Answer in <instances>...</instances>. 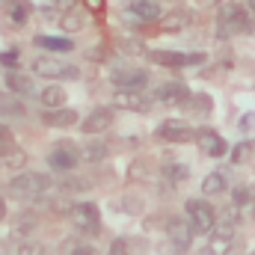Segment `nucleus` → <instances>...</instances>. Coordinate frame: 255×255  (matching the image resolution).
<instances>
[{
	"label": "nucleus",
	"mask_w": 255,
	"mask_h": 255,
	"mask_svg": "<svg viewBox=\"0 0 255 255\" xmlns=\"http://www.w3.org/2000/svg\"><path fill=\"white\" fill-rule=\"evenodd\" d=\"M113 128V110L110 107H95L83 122H80V130L83 133H104Z\"/></svg>",
	"instance_id": "nucleus-14"
},
{
	"label": "nucleus",
	"mask_w": 255,
	"mask_h": 255,
	"mask_svg": "<svg viewBox=\"0 0 255 255\" xmlns=\"http://www.w3.org/2000/svg\"><path fill=\"white\" fill-rule=\"evenodd\" d=\"M39 101L48 107V110H60L65 107V101H68V95H65L63 86H57V83H51V86H45L42 92H39Z\"/></svg>",
	"instance_id": "nucleus-20"
},
{
	"label": "nucleus",
	"mask_w": 255,
	"mask_h": 255,
	"mask_svg": "<svg viewBox=\"0 0 255 255\" xmlns=\"http://www.w3.org/2000/svg\"><path fill=\"white\" fill-rule=\"evenodd\" d=\"M9 250H15V244L6 238V241H0V255H9Z\"/></svg>",
	"instance_id": "nucleus-42"
},
{
	"label": "nucleus",
	"mask_w": 255,
	"mask_h": 255,
	"mask_svg": "<svg viewBox=\"0 0 255 255\" xmlns=\"http://www.w3.org/2000/svg\"><path fill=\"white\" fill-rule=\"evenodd\" d=\"M244 253H247V247H244L241 241H232V244L226 247V253H223V255H244Z\"/></svg>",
	"instance_id": "nucleus-39"
},
{
	"label": "nucleus",
	"mask_w": 255,
	"mask_h": 255,
	"mask_svg": "<svg viewBox=\"0 0 255 255\" xmlns=\"http://www.w3.org/2000/svg\"><path fill=\"white\" fill-rule=\"evenodd\" d=\"M193 142H196L199 151L208 154V157H223V154L229 151V142H226L214 128H199V130H193Z\"/></svg>",
	"instance_id": "nucleus-8"
},
{
	"label": "nucleus",
	"mask_w": 255,
	"mask_h": 255,
	"mask_svg": "<svg viewBox=\"0 0 255 255\" xmlns=\"http://www.w3.org/2000/svg\"><path fill=\"white\" fill-rule=\"evenodd\" d=\"M220 226H229V229H238V226H241V208H235V205H229V208H223V211H220Z\"/></svg>",
	"instance_id": "nucleus-30"
},
{
	"label": "nucleus",
	"mask_w": 255,
	"mask_h": 255,
	"mask_svg": "<svg viewBox=\"0 0 255 255\" xmlns=\"http://www.w3.org/2000/svg\"><path fill=\"white\" fill-rule=\"evenodd\" d=\"M83 24H86V15H83L77 6L68 9V12H63V18H60V30H63V33H77Z\"/></svg>",
	"instance_id": "nucleus-24"
},
{
	"label": "nucleus",
	"mask_w": 255,
	"mask_h": 255,
	"mask_svg": "<svg viewBox=\"0 0 255 255\" xmlns=\"http://www.w3.org/2000/svg\"><path fill=\"white\" fill-rule=\"evenodd\" d=\"M250 154H253V142H238L235 145V154H232V163H244Z\"/></svg>",
	"instance_id": "nucleus-34"
},
{
	"label": "nucleus",
	"mask_w": 255,
	"mask_h": 255,
	"mask_svg": "<svg viewBox=\"0 0 255 255\" xmlns=\"http://www.w3.org/2000/svg\"><path fill=\"white\" fill-rule=\"evenodd\" d=\"M247 6H250V12H255V0H247Z\"/></svg>",
	"instance_id": "nucleus-46"
},
{
	"label": "nucleus",
	"mask_w": 255,
	"mask_h": 255,
	"mask_svg": "<svg viewBox=\"0 0 255 255\" xmlns=\"http://www.w3.org/2000/svg\"><path fill=\"white\" fill-rule=\"evenodd\" d=\"M80 160H86V163H101L107 154H110V145L104 142V139H95V142H89V145H83L80 151Z\"/></svg>",
	"instance_id": "nucleus-21"
},
{
	"label": "nucleus",
	"mask_w": 255,
	"mask_h": 255,
	"mask_svg": "<svg viewBox=\"0 0 255 255\" xmlns=\"http://www.w3.org/2000/svg\"><path fill=\"white\" fill-rule=\"evenodd\" d=\"M241 33H250L247 6H241V3H223L220 12H217V36L220 39H232V36H241Z\"/></svg>",
	"instance_id": "nucleus-1"
},
{
	"label": "nucleus",
	"mask_w": 255,
	"mask_h": 255,
	"mask_svg": "<svg viewBox=\"0 0 255 255\" xmlns=\"http://www.w3.org/2000/svg\"><path fill=\"white\" fill-rule=\"evenodd\" d=\"M128 178L142 181V178H145V163H139V160H136V163H130V166H128Z\"/></svg>",
	"instance_id": "nucleus-36"
},
{
	"label": "nucleus",
	"mask_w": 255,
	"mask_h": 255,
	"mask_svg": "<svg viewBox=\"0 0 255 255\" xmlns=\"http://www.w3.org/2000/svg\"><path fill=\"white\" fill-rule=\"evenodd\" d=\"M163 178L172 184H184L190 178V166L187 163H163Z\"/></svg>",
	"instance_id": "nucleus-27"
},
{
	"label": "nucleus",
	"mask_w": 255,
	"mask_h": 255,
	"mask_svg": "<svg viewBox=\"0 0 255 255\" xmlns=\"http://www.w3.org/2000/svg\"><path fill=\"white\" fill-rule=\"evenodd\" d=\"M12 148H15V133H12L6 125H0V157L9 154Z\"/></svg>",
	"instance_id": "nucleus-33"
},
{
	"label": "nucleus",
	"mask_w": 255,
	"mask_h": 255,
	"mask_svg": "<svg viewBox=\"0 0 255 255\" xmlns=\"http://www.w3.org/2000/svg\"><path fill=\"white\" fill-rule=\"evenodd\" d=\"M0 65H12L15 68L18 65V51H3L0 54Z\"/></svg>",
	"instance_id": "nucleus-38"
},
{
	"label": "nucleus",
	"mask_w": 255,
	"mask_h": 255,
	"mask_svg": "<svg viewBox=\"0 0 255 255\" xmlns=\"http://www.w3.org/2000/svg\"><path fill=\"white\" fill-rule=\"evenodd\" d=\"M33 42L42 51H51V54H68V51H74V42L65 39V36H36Z\"/></svg>",
	"instance_id": "nucleus-18"
},
{
	"label": "nucleus",
	"mask_w": 255,
	"mask_h": 255,
	"mask_svg": "<svg viewBox=\"0 0 255 255\" xmlns=\"http://www.w3.org/2000/svg\"><path fill=\"white\" fill-rule=\"evenodd\" d=\"M187 24H190V15L181 12V9L172 12V15H163V18H160V27H163L166 33H178V30H184Z\"/></svg>",
	"instance_id": "nucleus-26"
},
{
	"label": "nucleus",
	"mask_w": 255,
	"mask_h": 255,
	"mask_svg": "<svg viewBox=\"0 0 255 255\" xmlns=\"http://www.w3.org/2000/svg\"><path fill=\"white\" fill-rule=\"evenodd\" d=\"M166 238H169V244L178 250V255H184L193 244L190 223H187L184 217H169V220H166Z\"/></svg>",
	"instance_id": "nucleus-10"
},
{
	"label": "nucleus",
	"mask_w": 255,
	"mask_h": 255,
	"mask_svg": "<svg viewBox=\"0 0 255 255\" xmlns=\"http://www.w3.org/2000/svg\"><path fill=\"white\" fill-rule=\"evenodd\" d=\"M80 122V116L68 107H60V110H42V125L48 128H74Z\"/></svg>",
	"instance_id": "nucleus-16"
},
{
	"label": "nucleus",
	"mask_w": 255,
	"mask_h": 255,
	"mask_svg": "<svg viewBox=\"0 0 255 255\" xmlns=\"http://www.w3.org/2000/svg\"><path fill=\"white\" fill-rule=\"evenodd\" d=\"M65 255H98V250H95V247H89V244H74Z\"/></svg>",
	"instance_id": "nucleus-37"
},
{
	"label": "nucleus",
	"mask_w": 255,
	"mask_h": 255,
	"mask_svg": "<svg viewBox=\"0 0 255 255\" xmlns=\"http://www.w3.org/2000/svg\"><path fill=\"white\" fill-rule=\"evenodd\" d=\"M253 196H255V190L250 184H238V187L232 190V205L244 211V205H253Z\"/></svg>",
	"instance_id": "nucleus-29"
},
{
	"label": "nucleus",
	"mask_w": 255,
	"mask_h": 255,
	"mask_svg": "<svg viewBox=\"0 0 255 255\" xmlns=\"http://www.w3.org/2000/svg\"><path fill=\"white\" fill-rule=\"evenodd\" d=\"M68 220L83 235H98L101 232V214H98V205L95 202H74L68 208Z\"/></svg>",
	"instance_id": "nucleus-2"
},
{
	"label": "nucleus",
	"mask_w": 255,
	"mask_h": 255,
	"mask_svg": "<svg viewBox=\"0 0 255 255\" xmlns=\"http://www.w3.org/2000/svg\"><path fill=\"white\" fill-rule=\"evenodd\" d=\"M48 184H51V178L42 175V172H18L9 181V193L12 196H27V199H42Z\"/></svg>",
	"instance_id": "nucleus-3"
},
{
	"label": "nucleus",
	"mask_w": 255,
	"mask_h": 255,
	"mask_svg": "<svg viewBox=\"0 0 255 255\" xmlns=\"http://www.w3.org/2000/svg\"><path fill=\"white\" fill-rule=\"evenodd\" d=\"M57 190H60V196H71V193H83L89 190V181H83V178H74V175H63L60 181H57Z\"/></svg>",
	"instance_id": "nucleus-25"
},
{
	"label": "nucleus",
	"mask_w": 255,
	"mask_h": 255,
	"mask_svg": "<svg viewBox=\"0 0 255 255\" xmlns=\"http://www.w3.org/2000/svg\"><path fill=\"white\" fill-rule=\"evenodd\" d=\"M148 80H151V77H148V71H142V68H116V71L110 74V83L116 86V92H136V89H142Z\"/></svg>",
	"instance_id": "nucleus-9"
},
{
	"label": "nucleus",
	"mask_w": 255,
	"mask_h": 255,
	"mask_svg": "<svg viewBox=\"0 0 255 255\" xmlns=\"http://www.w3.org/2000/svg\"><path fill=\"white\" fill-rule=\"evenodd\" d=\"M128 253H130V241L128 238H116L110 244V255H128Z\"/></svg>",
	"instance_id": "nucleus-35"
},
{
	"label": "nucleus",
	"mask_w": 255,
	"mask_h": 255,
	"mask_svg": "<svg viewBox=\"0 0 255 255\" xmlns=\"http://www.w3.org/2000/svg\"><path fill=\"white\" fill-rule=\"evenodd\" d=\"M3 217H6V202L0 199V220H3Z\"/></svg>",
	"instance_id": "nucleus-45"
},
{
	"label": "nucleus",
	"mask_w": 255,
	"mask_h": 255,
	"mask_svg": "<svg viewBox=\"0 0 255 255\" xmlns=\"http://www.w3.org/2000/svg\"><path fill=\"white\" fill-rule=\"evenodd\" d=\"M113 104L122 107V110H130V113H148L151 110V98H145L139 92H116Z\"/></svg>",
	"instance_id": "nucleus-15"
},
{
	"label": "nucleus",
	"mask_w": 255,
	"mask_h": 255,
	"mask_svg": "<svg viewBox=\"0 0 255 255\" xmlns=\"http://www.w3.org/2000/svg\"><path fill=\"white\" fill-rule=\"evenodd\" d=\"M157 139L172 142V145H184V142H193V128L181 119H166L157 128Z\"/></svg>",
	"instance_id": "nucleus-11"
},
{
	"label": "nucleus",
	"mask_w": 255,
	"mask_h": 255,
	"mask_svg": "<svg viewBox=\"0 0 255 255\" xmlns=\"http://www.w3.org/2000/svg\"><path fill=\"white\" fill-rule=\"evenodd\" d=\"M184 211H187V223H190L193 235L199 232V235H208L214 226H217V214H214V208L205 202V199H187V205H184Z\"/></svg>",
	"instance_id": "nucleus-4"
},
{
	"label": "nucleus",
	"mask_w": 255,
	"mask_h": 255,
	"mask_svg": "<svg viewBox=\"0 0 255 255\" xmlns=\"http://www.w3.org/2000/svg\"><path fill=\"white\" fill-rule=\"evenodd\" d=\"M6 89L15 92V95H24V98H36L39 89H36V80L24 77V74H9L6 77Z\"/></svg>",
	"instance_id": "nucleus-17"
},
{
	"label": "nucleus",
	"mask_w": 255,
	"mask_h": 255,
	"mask_svg": "<svg viewBox=\"0 0 255 255\" xmlns=\"http://www.w3.org/2000/svg\"><path fill=\"white\" fill-rule=\"evenodd\" d=\"M184 107H187L190 113H196V116H202V119L214 113V101H211L208 92H196V95H190V101H187Z\"/></svg>",
	"instance_id": "nucleus-23"
},
{
	"label": "nucleus",
	"mask_w": 255,
	"mask_h": 255,
	"mask_svg": "<svg viewBox=\"0 0 255 255\" xmlns=\"http://www.w3.org/2000/svg\"><path fill=\"white\" fill-rule=\"evenodd\" d=\"M86 3V9H92V12H101L104 9V0H83Z\"/></svg>",
	"instance_id": "nucleus-41"
},
{
	"label": "nucleus",
	"mask_w": 255,
	"mask_h": 255,
	"mask_svg": "<svg viewBox=\"0 0 255 255\" xmlns=\"http://www.w3.org/2000/svg\"><path fill=\"white\" fill-rule=\"evenodd\" d=\"M9 12H12V21H15V24H24V21H27V12H24V6H12Z\"/></svg>",
	"instance_id": "nucleus-40"
},
{
	"label": "nucleus",
	"mask_w": 255,
	"mask_h": 255,
	"mask_svg": "<svg viewBox=\"0 0 255 255\" xmlns=\"http://www.w3.org/2000/svg\"><path fill=\"white\" fill-rule=\"evenodd\" d=\"M77 160H80V154H77V148L68 145V142L54 145L51 154H48V163H51V169H57V172H71V169L77 166Z\"/></svg>",
	"instance_id": "nucleus-13"
},
{
	"label": "nucleus",
	"mask_w": 255,
	"mask_h": 255,
	"mask_svg": "<svg viewBox=\"0 0 255 255\" xmlns=\"http://www.w3.org/2000/svg\"><path fill=\"white\" fill-rule=\"evenodd\" d=\"M89 60H95V63H101V60H104V57H101V48H92V51H89Z\"/></svg>",
	"instance_id": "nucleus-44"
},
{
	"label": "nucleus",
	"mask_w": 255,
	"mask_h": 255,
	"mask_svg": "<svg viewBox=\"0 0 255 255\" xmlns=\"http://www.w3.org/2000/svg\"><path fill=\"white\" fill-rule=\"evenodd\" d=\"M36 226H39V214H30V211H27V214L18 217V232H21V235H30Z\"/></svg>",
	"instance_id": "nucleus-32"
},
{
	"label": "nucleus",
	"mask_w": 255,
	"mask_h": 255,
	"mask_svg": "<svg viewBox=\"0 0 255 255\" xmlns=\"http://www.w3.org/2000/svg\"><path fill=\"white\" fill-rule=\"evenodd\" d=\"M33 74L48 77V80H74V77H80V68L63 63L57 57H39V60H33Z\"/></svg>",
	"instance_id": "nucleus-5"
},
{
	"label": "nucleus",
	"mask_w": 255,
	"mask_h": 255,
	"mask_svg": "<svg viewBox=\"0 0 255 255\" xmlns=\"http://www.w3.org/2000/svg\"><path fill=\"white\" fill-rule=\"evenodd\" d=\"M154 101L169 104V107H184L190 101V89H187L184 80H166L154 89Z\"/></svg>",
	"instance_id": "nucleus-7"
},
{
	"label": "nucleus",
	"mask_w": 255,
	"mask_h": 255,
	"mask_svg": "<svg viewBox=\"0 0 255 255\" xmlns=\"http://www.w3.org/2000/svg\"><path fill=\"white\" fill-rule=\"evenodd\" d=\"M148 60L163 68H193L208 60V54H181V51H151Z\"/></svg>",
	"instance_id": "nucleus-6"
},
{
	"label": "nucleus",
	"mask_w": 255,
	"mask_h": 255,
	"mask_svg": "<svg viewBox=\"0 0 255 255\" xmlns=\"http://www.w3.org/2000/svg\"><path fill=\"white\" fill-rule=\"evenodd\" d=\"M253 214H255V196H253Z\"/></svg>",
	"instance_id": "nucleus-47"
},
{
	"label": "nucleus",
	"mask_w": 255,
	"mask_h": 255,
	"mask_svg": "<svg viewBox=\"0 0 255 255\" xmlns=\"http://www.w3.org/2000/svg\"><path fill=\"white\" fill-rule=\"evenodd\" d=\"M15 255H45V244L39 241H24L15 247Z\"/></svg>",
	"instance_id": "nucleus-31"
},
{
	"label": "nucleus",
	"mask_w": 255,
	"mask_h": 255,
	"mask_svg": "<svg viewBox=\"0 0 255 255\" xmlns=\"http://www.w3.org/2000/svg\"><path fill=\"white\" fill-rule=\"evenodd\" d=\"M125 9H128L130 18H136V21H142V24H154V21L163 18V6H160L157 0H128Z\"/></svg>",
	"instance_id": "nucleus-12"
},
{
	"label": "nucleus",
	"mask_w": 255,
	"mask_h": 255,
	"mask_svg": "<svg viewBox=\"0 0 255 255\" xmlns=\"http://www.w3.org/2000/svg\"><path fill=\"white\" fill-rule=\"evenodd\" d=\"M253 255H255V253H253Z\"/></svg>",
	"instance_id": "nucleus-48"
},
{
	"label": "nucleus",
	"mask_w": 255,
	"mask_h": 255,
	"mask_svg": "<svg viewBox=\"0 0 255 255\" xmlns=\"http://www.w3.org/2000/svg\"><path fill=\"white\" fill-rule=\"evenodd\" d=\"M57 6H60L63 12H68V9H74V6H77V0H57Z\"/></svg>",
	"instance_id": "nucleus-43"
},
{
	"label": "nucleus",
	"mask_w": 255,
	"mask_h": 255,
	"mask_svg": "<svg viewBox=\"0 0 255 255\" xmlns=\"http://www.w3.org/2000/svg\"><path fill=\"white\" fill-rule=\"evenodd\" d=\"M116 208L122 211V214H142V208H145V202L139 199V196H133V193H125L119 202H116Z\"/></svg>",
	"instance_id": "nucleus-28"
},
{
	"label": "nucleus",
	"mask_w": 255,
	"mask_h": 255,
	"mask_svg": "<svg viewBox=\"0 0 255 255\" xmlns=\"http://www.w3.org/2000/svg\"><path fill=\"white\" fill-rule=\"evenodd\" d=\"M226 187H229V175L223 169H214L202 178V196H220Z\"/></svg>",
	"instance_id": "nucleus-19"
},
{
	"label": "nucleus",
	"mask_w": 255,
	"mask_h": 255,
	"mask_svg": "<svg viewBox=\"0 0 255 255\" xmlns=\"http://www.w3.org/2000/svg\"><path fill=\"white\" fill-rule=\"evenodd\" d=\"M24 166H27V151H24V148H18V145H15L9 154H3V157H0V169H3V172H9V175H12V172H21Z\"/></svg>",
	"instance_id": "nucleus-22"
}]
</instances>
